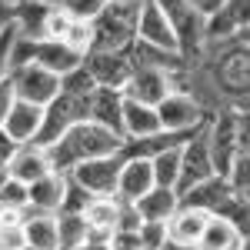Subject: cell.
Returning <instances> with one entry per match:
<instances>
[{"label": "cell", "mask_w": 250, "mask_h": 250, "mask_svg": "<svg viewBox=\"0 0 250 250\" xmlns=\"http://www.w3.org/2000/svg\"><path fill=\"white\" fill-rule=\"evenodd\" d=\"M104 7H107V0H67L63 3V10L77 20H97Z\"/></svg>", "instance_id": "cell-36"}, {"label": "cell", "mask_w": 250, "mask_h": 250, "mask_svg": "<svg viewBox=\"0 0 250 250\" xmlns=\"http://www.w3.org/2000/svg\"><path fill=\"white\" fill-rule=\"evenodd\" d=\"M144 0L130 3H107L94 20V50H130L137 43V23H140Z\"/></svg>", "instance_id": "cell-2"}, {"label": "cell", "mask_w": 250, "mask_h": 250, "mask_svg": "<svg viewBox=\"0 0 250 250\" xmlns=\"http://www.w3.org/2000/svg\"><path fill=\"white\" fill-rule=\"evenodd\" d=\"M0 213L27 217V213H30V187L10 177V180H7V187L0 190Z\"/></svg>", "instance_id": "cell-29"}, {"label": "cell", "mask_w": 250, "mask_h": 250, "mask_svg": "<svg viewBox=\"0 0 250 250\" xmlns=\"http://www.w3.org/2000/svg\"><path fill=\"white\" fill-rule=\"evenodd\" d=\"M233 193L237 190H233L230 177L213 173V177H207V180H200L197 187L180 193V204H184V207H197V210H204V213H220V207L230 200Z\"/></svg>", "instance_id": "cell-15"}, {"label": "cell", "mask_w": 250, "mask_h": 250, "mask_svg": "<svg viewBox=\"0 0 250 250\" xmlns=\"http://www.w3.org/2000/svg\"><path fill=\"white\" fill-rule=\"evenodd\" d=\"M204 137H207V147H210L213 167L217 173H230L233 160L240 157V140H237V114L233 110H220L207 120L204 127Z\"/></svg>", "instance_id": "cell-6"}, {"label": "cell", "mask_w": 250, "mask_h": 250, "mask_svg": "<svg viewBox=\"0 0 250 250\" xmlns=\"http://www.w3.org/2000/svg\"><path fill=\"white\" fill-rule=\"evenodd\" d=\"M120 170H124V154H110V157H97V160H87V164L74 167L70 177L94 197H117Z\"/></svg>", "instance_id": "cell-8"}, {"label": "cell", "mask_w": 250, "mask_h": 250, "mask_svg": "<svg viewBox=\"0 0 250 250\" xmlns=\"http://www.w3.org/2000/svg\"><path fill=\"white\" fill-rule=\"evenodd\" d=\"M180 207V193L170 187H154L150 193H144L137 200V210L144 217V224H167Z\"/></svg>", "instance_id": "cell-24"}, {"label": "cell", "mask_w": 250, "mask_h": 250, "mask_svg": "<svg viewBox=\"0 0 250 250\" xmlns=\"http://www.w3.org/2000/svg\"><path fill=\"white\" fill-rule=\"evenodd\" d=\"M240 250H250V237H244V244H240Z\"/></svg>", "instance_id": "cell-49"}, {"label": "cell", "mask_w": 250, "mask_h": 250, "mask_svg": "<svg viewBox=\"0 0 250 250\" xmlns=\"http://www.w3.org/2000/svg\"><path fill=\"white\" fill-rule=\"evenodd\" d=\"M154 3L167 14L173 34H177V43H180V54L187 57V63L197 60L204 54V47H207V17L197 14L184 0H154Z\"/></svg>", "instance_id": "cell-3"}, {"label": "cell", "mask_w": 250, "mask_h": 250, "mask_svg": "<svg viewBox=\"0 0 250 250\" xmlns=\"http://www.w3.org/2000/svg\"><path fill=\"white\" fill-rule=\"evenodd\" d=\"M237 40H240L244 47H250V27H247V30H244V34H240V37H237Z\"/></svg>", "instance_id": "cell-48"}, {"label": "cell", "mask_w": 250, "mask_h": 250, "mask_svg": "<svg viewBox=\"0 0 250 250\" xmlns=\"http://www.w3.org/2000/svg\"><path fill=\"white\" fill-rule=\"evenodd\" d=\"M7 180H10V167H7V164H0V190L7 187Z\"/></svg>", "instance_id": "cell-45"}, {"label": "cell", "mask_w": 250, "mask_h": 250, "mask_svg": "<svg viewBox=\"0 0 250 250\" xmlns=\"http://www.w3.org/2000/svg\"><path fill=\"white\" fill-rule=\"evenodd\" d=\"M164 250H197V247H190V244H173V240H167V247Z\"/></svg>", "instance_id": "cell-46"}, {"label": "cell", "mask_w": 250, "mask_h": 250, "mask_svg": "<svg viewBox=\"0 0 250 250\" xmlns=\"http://www.w3.org/2000/svg\"><path fill=\"white\" fill-rule=\"evenodd\" d=\"M40 3H43V7H50V10H60L67 0H40Z\"/></svg>", "instance_id": "cell-47"}, {"label": "cell", "mask_w": 250, "mask_h": 250, "mask_svg": "<svg viewBox=\"0 0 250 250\" xmlns=\"http://www.w3.org/2000/svg\"><path fill=\"white\" fill-rule=\"evenodd\" d=\"M10 77H14L17 97H20V100H27V104L47 107V104L60 94V77H57V74H50L47 67H40V63H23V67H17Z\"/></svg>", "instance_id": "cell-9"}, {"label": "cell", "mask_w": 250, "mask_h": 250, "mask_svg": "<svg viewBox=\"0 0 250 250\" xmlns=\"http://www.w3.org/2000/svg\"><path fill=\"white\" fill-rule=\"evenodd\" d=\"M237 140H240V154H250V110L237 114Z\"/></svg>", "instance_id": "cell-40"}, {"label": "cell", "mask_w": 250, "mask_h": 250, "mask_svg": "<svg viewBox=\"0 0 250 250\" xmlns=\"http://www.w3.org/2000/svg\"><path fill=\"white\" fill-rule=\"evenodd\" d=\"M154 180H157V187H170V190H177V184H180V147L164 150V154L154 157Z\"/></svg>", "instance_id": "cell-30"}, {"label": "cell", "mask_w": 250, "mask_h": 250, "mask_svg": "<svg viewBox=\"0 0 250 250\" xmlns=\"http://www.w3.org/2000/svg\"><path fill=\"white\" fill-rule=\"evenodd\" d=\"M10 154H14V144L0 134V164H7V160H10Z\"/></svg>", "instance_id": "cell-43"}, {"label": "cell", "mask_w": 250, "mask_h": 250, "mask_svg": "<svg viewBox=\"0 0 250 250\" xmlns=\"http://www.w3.org/2000/svg\"><path fill=\"white\" fill-rule=\"evenodd\" d=\"M124 107H127L124 90L97 87L94 94H90V120L100 124V127H107L117 137H124Z\"/></svg>", "instance_id": "cell-19"}, {"label": "cell", "mask_w": 250, "mask_h": 250, "mask_svg": "<svg viewBox=\"0 0 250 250\" xmlns=\"http://www.w3.org/2000/svg\"><path fill=\"white\" fill-rule=\"evenodd\" d=\"M210 217L213 213H204V210H197V207H184L180 204L177 213L167 220V233H170L173 244H190V247H197V240H200V233H204Z\"/></svg>", "instance_id": "cell-23"}, {"label": "cell", "mask_w": 250, "mask_h": 250, "mask_svg": "<svg viewBox=\"0 0 250 250\" xmlns=\"http://www.w3.org/2000/svg\"><path fill=\"white\" fill-rule=\"evenodd\" d=\"M217 217H224V220H230L233 227L240 230V237H250V200L244 193H233L230 200L220 207Z\"/></svg>", "instance_id": "cell-32"}, {"label": "cell", "mask_w": 250, "mask_h": 250, "mask_svg": "<svg viewBox=\"0 0 250 250\" xmlns=\"http://www.w3.org/2000/svg\"><path fill=\"white\" fill-rule=\"evenodd\" d=\"M140 250H164L167 247V240H170V233H167V224H144L140 230Z\"/></svg>", "instance_id": "cell-35"}, {"label": "cell", "mask_w": 250, "mask_h": 250, "mask_svg": "<svg viewBox=\"0 0 250 250\" xmlns=\"http://www.w3.org/2000/svg\"><path fill=\"white\" fill-rule=\"evenodd\" d=\"M120 147H124V137L110 134L107 127H100L94 120H83L77 127H70L60 140L47 144L57 173H70L74 167L87 164V160H97V157L120 154Z\"/></svg>", "instance_id": "cell-1"}, {"label": "cell", "mask_w": 250, "mask_h": 250, "mask_svg": "<svg viewBox=\"0 0 250 250\" xmlns=\"http://www.w3.org/2000/svg\"><path fill=\"white\" fill-rule=\"evenodd\" d=\"M240 244H244L240 230L230 220L213 213L207 220V227H204V233H200V240H197V250H240Z\"/></svg>", "instance_id": "cell-26"}, {"label": "cell", "mask_w": 250, "mask_h": 250, "mask_svg": "<svg viewBox=\"0 0 250 250\" xmlns=\"http://www.w3.org/2000/svg\"><path fill=\"white\" fill-rule=\"evenodd\" d=\"M184 3H190L197 14L210 17V14H217V10H220V3H224V0H184Z\"/></svg>", "instance_id": "cell-41"}, {"label": "cell", "mask_w": 250, "mask_h": 250, "mask_svg": "<svg viewBox=\"0 0 250 250\" xmlns=\"http://www.w3.org/2000/svg\"><path fill=\"white\" fill-rule=\"evenodd\" d=\"M217 167H213V157H210V147H207V137L204 130L197 137H190L184 147H180V184H177V190H190L197 187L200 180H207L213 177Z\"/></svg>", "instance_id": "cell-10"}, {"label": "cell", "mask_w": 250, "mask_h": 250, "mask_svg": "<svg viewBox=\"0 0 250 250\" xmlns=\"http://www.w3.org/2000/svg\"><path fill=\"white\" fill-rule=\"evenodd\" d=\"M80 250H110V240H87Z\"/></svg>", "instance_id": "cell-44"}, {"label": "cell", "mask_w": 250, "mask_h": 250, "mask_svg": "<svg viewBox=\"0 0 250 250\" xmlns=\"http://www.w3.org/2000/svg\"><path fill=\"white\" fill-rule=\"evenodd\" d=\"M10 23H14V7H10L7 0H0V34H3Z\"/></svg>", "instance_id": "cell-42"}, {"label": "cell", "mask_w": 250, "mask_h": 250, "mask_svg": "<svg viewBox=\"0 0 250 250\" xmlns=\"http://www.w3.org/2000/svg\"><path fill=\"white\" fill-rule=\"evenodd\" d=\"M30 63H40L63 80L77 67H83V57L77 50H70L63 40H30Z\"/></svg>", "instance_id": "cell-16"}, {"label": "cell", "mask_w": 250, "mask_h": 250, "mask_svg": "<svg viewBox=\"0 0 250 250\" xmlns=\"http://www.w3.org/2000/svg\"><path fill=\"white\" fill-rule=\"evenodd\" d=\"M83 70L94 77L97 87L124 90L134 74V60H130V50H90L83 57Z\"/></svg>", "instance_id": "cell-7"}, {"label": "cell", "mask_w": 250, "mask_h": 250, "mask_svg": "<svg viewBox=\"0 0 250 250\" xmlns=\"http://www.w3.org/2000/svg\"><path fill=\"white\" fill-rule=\"evenodd\" d=\"M227 177H230V184H233V190H237V193L250 190V154H240V157H237Z\"/></svg>", "instance_id": "cell-38"}, {"label": "cell", "mask_w": 250, "mask_h": 250, "mask_svg": "<svg viewBox=\"0 0 250 250\" xmlns=\"http://www.w3.org/2000/svg\"><path fill=\"white\" fill-rule=\"evenodd\" d=\"M154 187H157L154 160H147V157H124V170H120V180H117V197L137 204L144 193H150Z\"/></svg>", "instance_id": "cell-17"}, {"label": "cell", "mask_w": 250, "mask_h": 250, "mask_svg": "<svg viewBox=\"0 0 250 250\" xmlns=\"http://www.w3.org/2000/svg\"><path fill=\"white\" fill-rule=\"evenodd\" d=\"M17 27L10 23L3 34H0V80H7L10 74H14V54H17Z\"/></svg>", "instance_id": "cell-34"}, {"label": "cell", "mask_w": 250, "mask_h": 250, "mask_svg": "<svg viewBox=\"0 0 250 250\" xmlns=\"http://www.w3.org/2000/svg\"><path fill=\"white\" fill-rule=\"evenodd\" d=\"M87 224H90V240H110L117 233V217H120V197H94L87 204Z\"/></svg>", "instance_id": "cell-21"}, {"label": "cell", "mask_w": 250, "mask_h": 250, "mask_svg": "<svg viewBox=\"0 0 250 250\" xmlns=\"http://www.w3.org/2000/svg\"><path fill=\"white\" fill-rule=\"evenodd\" d=\"M70 23L74 17L60 7V10H50V17H47V30H43V40H63L67 37V30H70Z\"/></svg>", "instance_id": "cell-37"}, {"label": "cell", "mask_w": 250, "mask_h": 250, "mask_svg": "<svg viewBox=\"0 0 250 250\" xmlns=\"http://www.w3.org/2000/svg\"><path fill=\"white\" fill-rule=\"evenodd\" d=\"M67 197V173H47L43 180L30 184V210L37 213H60Z\"/></svg>", "instance_id": "cell-20"}, {"label": "cell", "mask_w": 250, "mask_h": 250, "mask_svg": "<svg viewBox=\"0 0 250 250\" xmlns=\"http://www.w3.org/2000/svg\"><path fill=\"white\" fill-rule=\"evenodd\" d=\"M40 130H43V107L27 104V100H17L14 110L3 117V124H0V134L7 137L14 147L40 140Z\"/></svg>", "instance_id": "cell-14"}, {"label": "cell", "mask_w": 250, "mask_h": 250, "mask_svg": "<svg viewBox=\"0 0 250 250\" xmlns=\"http://www.w3.org/2000/svg\"><path fill=\"white\" fill-rule=\"evenodd\" d=\"M27 247L30 250H60V220L57 213H37L30 210L23 217Z\"/></svg>", "instance_id": "cell-22"}, {"label": "cell", "mask_w": 250, "mask_h": 250, "mask_svg": "<svg viewBox=\"0 0 250 250\" xmlns=\"http://www.w3.org/2000/svg\"><path fill=\"white\" fill-rule=\"evenodd\" d=\"M7 167H10V177L20 180V184H37L43 180L47 173H54V160H50V150H47V144H20L14 147V154L7 160Z\"/></svg>", "instance_id": "cell-12"}, {"label": "cell", "mask_w": 250, "mask_h": 250, "mask_svg": "<svg viewBox=\"0 0 250 250\" xmlns=\"http://www.w3.org/2000/svg\"><path fill=\"white\" fill-rule=\"evenodd\" d=\"M250 27V0H224L220 10L207 17V43L237 40Z\"/></svg>", "instance_id": "cell-13"}, {"label": "cell", "mask_w": 250, "mask_h": 250, "mask_svg": "<svg viewBox=\"0 0 250 250\" xmlns=\"http://www.w3.org/2000/svg\"><path fill=\"white\" fill-rule=\"evenodd\" d=\"M83 120H90V94L60 90V94L43 107V130H40L37 144H54V140H60L70 127H77Z\"/></svg>", "instance_id": "cell-4"}, {"label": "cell", "mask_w": 250, "mask_h": 250, "mask_svg": "<svg viewBox=\"0 0 250 250\" xmlns=\"http://www.w3.org/2000/svg\"><path fill=\"white\" fill-rule=\"evenodd\" d=\"M160 130L164 127H160L157 107L127 100V107H124V140H144V137H154Z\"/></svg>", "instance_id": "cell-25"}, {"label": "cell", "mask_w": 250, "mask_h": 250, "mask_svg": "<svg viewBox=\"0 0 250 250\" xmlns=\"http://www.w3.org/2000/svg\"><path fill=\"white\" fill-rule=\"evenodd\" d=\"M47 17H50V7H43L40 0H27L14 7V27L23 40H43Z\"/></svg>", "instance_id": "cell-27"}, {"label": "cell", "mask_w": 250, "mask_h": 250, "mask_svg": "<svg viewBox=\"0 0 250 250\" xmlns=\"http://www.w3.org/2000/svg\"><path fill=\"white\" fill-rule=\"evenodd\" d=\"M7 3H10V7H17V3H27V0H7Z\"/></svg>", "instance_id": "cell-50"}, {"label": "cell", "mask_w": 250, "mask_h": 250, "mask_svg": "<svg viewBox=\"0 0 250 250\" xmlns=\"http://www.w3.org/2000/svg\"><path fill=\"white\" fill-rule=\"evenodd\" d=\"M63 43H67L70 50H77L80 57H87V54L94 50V20H77L74 17V23H70Z\"/></svg>", "instance_id": "cell-33"}, {"label": "cell", "mask_w": 250, "mask_h": 250, "mask_svg": "<svg viewBox=\"0 0 250 250\" xmlns=\"http://www.w3.org/2000/svg\"><path fill=\"white\" fill-rule=\"evenodd\" d=\"M107 3H130V0H107Z\"/></svg>", "instance_id": "cell-51"}, {"label": "cell", "mask_w": 250, "mask_h": 250, "mask_svg": "<svg viewBox=\"0 0 250 250\" xmlns=\"http://www.w3.org/2000/svg\"><path fill=\"white\" fill-rule=\"evenodd\" d=\"M157 117H160V127L170 130V134H200L207 127V120L213 114H207V107L197 100L193 94H184V90H173L167 100L157 104Z\"/></svg>", "instance_id": "cell-5"}, {"label": "cell", "mask_w": 250, "mask_h": 250, "mask_svg": "<svg viewBox=\"0 0 250 250\" xmlns=\"http://www.w3.org/2000/svg\"><path fill=\"white\" fill-rule=\"evenodd\" d=\"M0 250H30V247H27L23 217H14V213H0Z\"/></svg>", "instance_id": "cell-31"}, {"label": "cell", "mask_w": 250, "mask_h": 250, "mask_svg": "<svg viewBox=\"0 0 250 250\" xmlns=\"http://www.w3.org/2000/svg\"><path fill=\"white\" fill-rule=\"evenodd\" d=\"M137 40L154 43V47H167V50H177V54H180V43H177V34H173L170 20H167V14L157 7L154 0H144V7H140Z\"/></svg>", "instance_id": "cell-18"}, {"label": "cell", "mask_w": 250, "mask_h": 250, "mask_svg": "<svg viewBox=\"0 0 250 250\" xmlns=\"http://www.w3.org/2000/svg\"><path fill=\"white\" fill-rule=\"evenodd\" d=\"M170 94H173V74L154 70V67H134V74H130L127 87H124L127 100L147 104V107H157L160 100H167Z\"/></svg>", "instance_id": "cell-11"}, {"label": "cell", "mask_w": 250, "mask_h": 250, "mask_svg": "<svg viewBox=\"0 0 250 250\" xmlns=\"http://www.w3.org/2000/svg\"><path fill=\"white\" fill-rule=\"evenodd\" d=\"M60 220V250H80L90 240V224L83 213H57Z\"/></svg>", "instance_id": "cell-28"}, {"label": "cell", "mask_w": 250, "mask_h": 250, "mask_svg": "<svg viewBox=\"0 0 250 250\" xmlns=\"http://www.w3.org/2000/svg\"><path fill=\"white\" fill-rule=\"evenodd\" d=\"M17 87H14V77L0 80V124H3V117L14 110V104H17Z\"/></svg>", "instance_id": "cell-39"}, {"label": "cell", "mask_w": 250, "mask_h": 250, "mask_svg": "<svg viewBox=\"0 0 250 250\" xmlns=\"http://www.w3.org/2000/svg\"><path fill=\"white\" fill-rule=\"evenodd\" d=\"M244 197H247V200H250V190H244Z\"/></svg>", "instance_id": "cell-52"}]
</instances>
